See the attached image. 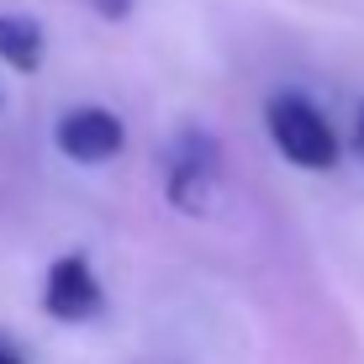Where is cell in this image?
<instances>
[{"mask_svg":"<svg viewBox=\"0 0 364 364\" xmlns=\"http://www.w3.org/2000/svg\"><path fill=\"white\" fill-rule=\"evenodd\" d=\"M53 143L74 164H106V159H117L122 148H127V127H122V117L106 111V106H74V111L58 117Z\"/></svg>","mask_w":364,"mask_h":364,"instance_id":"obj_3","label":"cell"},{"mask_svg":"<svg viewBox=\"0 0 364 364\" xmlns=\"http://www.w3.org/2000/svg\"><path fill=\"white\" fill-rule=\"evenodd\" d=\"M264 127H269V143L296 169H333L338 164V132L328 127V117L306 95H296V90L274 95L264 111Z\"/></svg>","mask_w":364,"mask_h":364,"instance_id":"obj_1","label":"cell"},{"mask_svg":"<svg viewBox=\"0 0 364 364\" xmlns=\"http://www.w3.org/2000/svg\"><path fill=\"white\" fill-rule=\"evenodd\" d=\"M217 169H222V148L206 127H180L169 143V159H164V191L180 211H200L217 185Z\"/></svg>","mask_w":364,"mask_h":364,"instance_id":"obj_2","label":"cell"},{"mask_svg":"<svg viewBox=\"0 0 364 364\" xmlns=\"http://www.w3.org/2000/svg\"><path fill=\"white\" fill-rule=\"evenodd\" d=\"M95 11L117 21V16H127V11H132V0H95Z\"/></svg>","mask_w":364,"mask_h":364,"instance_id":"obj_6","label":"cell"},{"mask_svg":"<svg viewBox=\"0 0 364 364\" xmlns=\"http://www.w3.org/2000/svg\"><path fill=\"white\" fill-rule=\"evenodd\" d=\"M0 364H27V359H21L16 343H6V338H0Z\"/></svg>","mask_w":364,"mask_h":364,"instance_id":"obj_7","label":"cell"},{"mask_svg":"<svg viewBox=\"0 0 364 364\" xmlns=\"http://www.w3.org/2000/svg\"><path fill=\"white\" fill-rule=\"evenodd\" d=\"M106 306V291H100L95 269L85 254H64L48 264V280H43V311L53 322H90L100 317Z\"/></svg>","mask_w":364,"mask_h":364,"instance_id":"obj_4","label":"cell"},{"mask_svg":"<svg viewBox=\"0 0 364 364\" xmlns=\"http://www.w3.org/2000/svg\"><path fill=\"white\" fill-rule=\"evenodd\" d=\"M359 154H364V111H359Z\"/></svg>","mask_w":364,"mask_h":364,"instance_id":"obj_8","label":"cell"},{"mask_svg":"<svg viewBox=\"0 0 364 364\" xmlns=\"http://www.w3.org/2000/svg\"><path fill=\"white\" fill-rule=\"evenodd\" d=\"M43 53H48L43 27L32 16H21V11H0V64L16 69V74H37Z\"/></svg>","mask_w":364,"mask_h":364,"instance_id":"obj_5","label":"cell"}]
</instances>
